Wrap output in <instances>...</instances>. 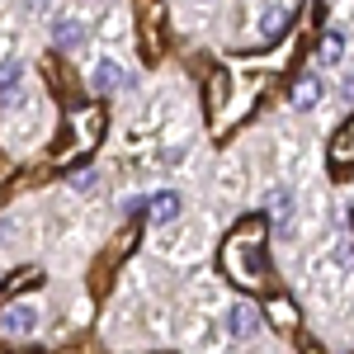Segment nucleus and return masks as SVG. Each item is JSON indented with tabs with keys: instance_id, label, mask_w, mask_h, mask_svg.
<instances>
[{
	"instance_id": "1",
	"label": "nucleus",
	"mask_w": 354,
	"mask_h": 354,
	"mask_svg": "<svg viewBox=\"0 0 354 354\" xmlns=\"http://www.w3.org/2000/svg\"><path fill=\"white\" fill-rule=\"evenodd\" d=\"M265 222L260 218H245L241 227H232V236L222 241V274L241 288V293H260L265 288V279H270V270H265Z\"/></svg>"
},
{
	"instance_id": "2",
	"label": "nucleus",
	"mask_w": 354,
	"mask_h": 354,
	"mask_svg": "<svg viewBox=\"0 0 354 354\" xmlns=\"http://www.w3.org/2000/svg\"><path fill=\"white\" fill-rule=\"evenodd\" d=\"M100 137H104V109L100 104L71 109L66 113V133L57 137V147H53V165H71L81 156H90L100 147Z\"/></svg>"
},
{
	"instance_id": "3",
	"label": "nucleus",
	"mask_w": 354,
	"mask_h": 354,
	"mask_svg": "<svg viewBox=\"0 0 354 354\" xmlns=\"http://www.w3.org/2000/svg\"><path fill=\"white\" fill-rule=\"evenodd\" d=\"M33 326H38V307L33 302H10L0 312V335H28Z\"/></svg>"
},
{
	"instance_id": "4",
	"label": "nucleus",
	"mask_w": 354,
	"mask_h": 354,
	"mask_svg": "<svg viewBox=\"0 0 354 354\" xmlns=\"http://www.w3.org/2000/svg\"><path fill=\"white\" fill-rule=\"evenodd\" d=\"M330 165H335V170H350L354 165V113L345 118V128L335 133V142H330Z\"/></svg>"
},
{
	"instance_id": "5",
	"label": "nucleus",
	"mask_w": 354,
	"mask_h": 354,
	"mask_svg": "<svg viewBox=\"0 0 354 354\" xmlns=\"http://www.w3.org/2000/svg\"><path fill=\"white\" fill-rule=\"evenodd\" d=\"M227 330H232L236 340L255 335V330H260V312H255L250 302H236V307H232V317H227Z\"/></svg>"
},
{
	"instance_id": "6",
	"label": "nucleus",
	"mask_w": 354,
	"mask_h": 354,
	"mask_svg": "<svg viewBox=\"0 0 354 354\" xmlns=\"http://www.w3.org/2000/svg\"><path fill=\"white\" fill-rule=\"evenodd\" d=\"M265 213H270V227L288 232V218H293V194H288V189H270V203H265Z\"/></svg>"
},
{
	"instance_id": "7",
	"label": "nucleus",
	"mask_w": 354,
	"mask_h": 354,
	"mask_svg": "<svg viewBox=\"0 0 354 354\" xmlns=\"http://www.w3.org/2000/svg\"><path fill=\"white\" fill-rule=\"evenodd\" d=\"M270 322L283 330V335H293V330H298V312H293V302H288V298H274L270 302Z\"/></svg>"
},
{
	"instance_id": "8",
	"label": "nucleus",
	"mask_w": 354,
	"mask_h": 354,
	"mask_svg": "<svg viewBox=\"0 0 354 354\" xmlns=\"http://www.w3.org/2000/svg\"><path fill=\"white\" fill-rule=\"evenodd\" d=\"M322 100V81L317 76H302L298 85H293V109H312Z\"/></svg>"
},
{
	"instance_id": "9",
	"label": "nucleus",
	"mask_w": 354,
	"mask_h": 354,
	"mask_svg": "<svg viewBox=\"0 0 354 354\" xmlns=\"http://www.w3.org/2000/svg\"><path fill=\"white\" fill-rule=\"evenodd\" d=\"M19 85H24V66L19 62H5L0 66V95L5 100H19Z\"/></svg>"
},
{
	"instance_id": "10",
	"label": "nucleus",
	"mask_w": 354,
	"mask_h": 354,
	"mask_svg": "<svg viewBox=\"0 0 354 354\" xmlns=\"http://www.w3.org/2000/svg\"><path fill=\"white\" fill-rule=\"evenodd\" d=\"M95 90H100V95H109L113 85H123V66H118V62H100V71H95Z\"/></svg>"
},
{
	"instance_id": "11",
	"label": "nucleus",
	"mask_w": 354,
	"mask_h": 354,
	"mask_svg": "<svg viewBox=\"0 0 354 354\" xmlns=\"http://www.w3.org/2000/svg\"><path fill=\"white\" fill-rule=\"evenodd\" d=\"M147 213H151V222H170L180 213V198H175V194H156V198L147 203Z\"/></svg>"
},
{
	"instance_id": "12",
	"label": "nucleus",
	"mask_w": 354,
	"mask_h": 354,
	"mask_svg": "<svg viewBox=\"0 0 354 354\" xmlns=\"http://www.w3.org/2000/svg\"><path fill=\"white\" fill-rule=\"evenodd\" d=\"M317 57H322L326 66H335V62L345 57V38H340V33H322V48H317Z\"/></svg>"
},
{
	"instance_id": "13",
	"label": "nucleus",
	"mask_w": 354,
	"mask_h": 354,
	"mask_svg": "<svg viewBox=\"0 0 354 354\" xmlns=\"http://www.w3.org/2000/svg\"><path fill=\"white\" fill-rule=\"evenodd\" d=\"M81 43H85V28L76 19H62L57 24V48H81Z\"/></svg>"
},
{
	"instance_id": "14",
	"label": "nucleus",
	"mask_w": 354,
	"mask_h": 354,
	"mask_svg": "<svg viewBox=\"0 0 354 354\" xmlns=\"http://www.w3.org/2000/svg\"><path fill=\"white\" fill-rule=\"evenodd\" d=\"M283 24H288V10H270V15L260 19V28H265V38H274V33H283Z\"/></svg>"
},
{
	"instance_id": "15",
	"label": "nucleus",
	"mask_w": 354,
	"mask_h": 354,
	"mask_svg": "<svg viewBox=\"0 0 354 354\" xmlns=\"http://www.w3.org/2000/svg\"><path fill=\"white\" fill-rule=\"evenodd\" d=\"M90 185H95V170H81V175L71 180V189H90Z\"/></svg>"
}]
</instances>
